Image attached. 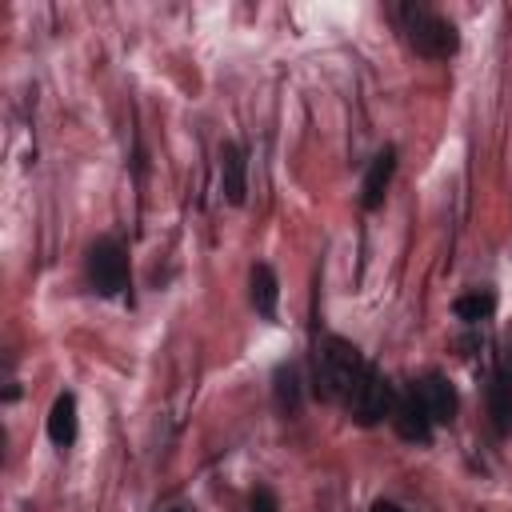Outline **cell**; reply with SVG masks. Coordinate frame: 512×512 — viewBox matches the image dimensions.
Segmentation results:
<instances>
[{"instance_id": "cell-1", "label": "cell", "mask_w": 512, "mask_h": 512, "mask_svg": "<svg viewBox=\"0 0 512 512\" xmlns=\"http://www.w3.org/2000/svg\"><path fill=\"white\" fill-rule=\"evenodd\" d=\"M364 356L356 344H348L344 336H328L324 340V352L316 360V392L328 396V400H352L360 376H364Z\"/></svg>"}, {"instance_id": "cell-2", "label": "cell", "mask_w": 512, "mask_h": 512, "mask_svg": "<svg viewBox=\"0 0 512 512\" xmlns=\"http://www.w3.org/2000/svg\"><path fill=\"white\" fill-rule=\"evenodd\" d=\"M400 20H404V32H408V44L428 60H448L460 48L456 28L424 4H400Z\"/></svg>"}, {"instance_id": "cell-3", "label": "cell", "mask_w": 512, "mask_h": 512, "mask_svg": "<svg viewBox=\"0 0 512 512\" xmlns=\"http://www.w3.org/2000/svg\"><path fill=\"white\" fill-rule=\"evenodd\" d=\"M88 280L100 296H120L124 284H128V260H124V248L116 240H96L88 248Z\"/></svg>"}, {"instance_id": "cell-4", "label": "cell", "mask_w": 512, "mask_h": 512, "mask_svg": "<svg viewBox=\"0 0 512 512\" xmlns=\"http://www.w3.org/2000/svg\"><path fill=\"white\" fill-rule=\"evenodd\" d=\"M392 404H396V396H392V384L384 380V372L380 368H364V376H360V384H356V392H352V400H348V408H352V420L356 424H376V420H384V416H392Z\"/></svg>"}, {"instance_id": "cell-5", "label": "cell", "mask_w": 512, "mask_h": 512, "mask_svg": "<svg viewBox=\"0 0 512 512\" xmlns=\"http://www.w3.org/2000/svg\"><path fill=\"white\" fill-rule=\"evenodd\" d=\"M432 424L436 420H432V412L424 404L420 384H404L400 396H396V404H392V428H396V436L408 440V444H428L432 440Z\"/></svg>"}, {"instance_id": "cell-6", "label": "cell", "mask_w": 512, "mask_h": 512, "mask_svg": "<svg viewBox=\"0 0 512 512\" xmlns=\"http://www.w3.org/2000/svg\"><path fill=\"white\" fill-rule=\"evenodd\" d=\"M392 172H396V148H380L364 172V184H360V204L368 212H376L384 204V192L392 184Z\"/></svg>"}, {"instance_id": "cell-7", "label": "cell", "mask_w": 512, "mask_h": 512, "mask_svg": "<svg viewBox=\"0 0 512 512\" xmlns=\"http://www.w3.org/2000/svg\"><path fill=\"white\" fill-rule=\"evenodd\" d=\"M220 192L236 208L248 196V164H244V152L236 144H220Z\"/></svg>"}, {"instance_id": "cell-8", "label": "cell", "mask_w": 512, "mask_h": 512, "mask_svg": "<svg viewBox=\"0 0 512 512\" xmlns=\"http://www.w3.org/2000/svg\"><path fill=\"white\" fill-rule=\"evenodd\" d=\"M420 392H424V404H428L432 420H436V424H452V416H456V408H460V396H456L452 380L440 376V372H432V376L420 380Z\"/></svg>"}, {"instance_id": "cell-9", "label": "cell", "mask_w": 512, "mask_h": 512, "mask_svg": "<svg viewBox=\"0 0 512 512\" xmlns=\"http://www.w3.org/2000/svg\"><path fill=\"white\" fill-rule=\"evenodd\" d=\"M488 416H492V428L500 436L512 432V376H508V368H496L488 380Z\"/></svg>"}, {"instance_id": "cell-10", "label": "cell", "mask_w": 512, "mask_h": 512, "mask_svg": "<svg viewBox=\"0 0 512 512\" xmlns=\"http://www.w3.org/2000/svg\"><path fill=\"white\" fill-rule=\"evenodd\" d=\"M48 436H52V444H60V448H68V444L76 440V396H72V392H60V396L52 400Z\"/></svg>"}, {"instance_id": "cell-11", "label": "cell", "mask_w": 512, "mask_h": 512, "mask_svg": "<svg viewBox=\"0 0 512 512\" xmlns=\"http://www.w3.org/2000/svg\"><path fill=\"white\" fill-rule=\"evenodd\" d=\"M276 300H280V284H276V272L268 264H256L252 268V308L260 316H276Z\"/></svg>"}, {"instance_id": "cell-12", "label": "cell", "mask_w": 512, "mask_h": 512, "mask_svg": "<svg viewBox=\"0 0 512 512\" xmlns=\"http://www.w3.org/2000/svg\"><path fill=\"white\" fill-rule=\"evenodd\" d=\"M272 392H276L280 412H296V408H300V368H296L292 360L276 368V376H272Z\"/></svg>"}, {"instance_id": "cell-13", "label": "cell", "mask_w": 512, "mask_h": 512, "mask_svg": "<svg viewBox=\"0 0 512 512\" xmlns=\"http://www.w3.org/2000/svg\"><path fill=\"white\" fill-rule=\"evenodd\" d=\"M492 308H496V296H492V292H464V296H456V304H452L456 320H464V324L488 320Z\"/></svg>"}, {"instance_id": "cell-14", "label": "cell", "mask_w": 512, "mask_h": 512, "mask_svg": "<svg viewBox=\"0 0 512 512\" xmlns=\"http://www.w3.org/2000/svg\"><path fill=\"white\" fill-rule=\"evenodd\" d=\"M252 512H280V500L272 488H256L252 492Z\"/></svg>"}, {"instance_id": "cell-15", "label": "cell", "mask_w": 512, "mask_h": 512, "mask_svg": "<svg viewBox=\"0 0 512 512\" xmlns=\"http://www.w3.org/2000/svg\"><path fill=\"white\" fill-rule=\"evenodd\" d=\"M372 512H400V508H396L392 500H376V504H372Z\"/></svg>"}, {"instance_id": "cell-16", "label": "cell", "mask_w": 512, "mask_h": 512, "mask_svg": "<svg viewBox=\"0 0 512 512\" xmlns=\"http://www.w3.org/2000/svg\"><path fill=\"white\" fill-rule=\"evenodd\" d=\"M508 348H512V340H508Z\"/></svg>"}]
</instances>
